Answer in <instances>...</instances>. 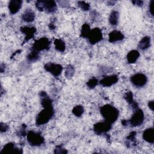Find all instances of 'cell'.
Wrapping results in <instances>:
<instances>
[{"label":"cell","mask_w":154,"mask_h":154,"mask_svg":"<svg viewBox=\"0 0 154 154\" xmlns=\"http://www.w3.org/2000/svg\"><path fill=\"white\" fill-rule=\"evenodd\" d=\"M22 20L26 22L30 23L34 20L35 13L30 8H27L25 10L22 15Z\"/></svg>","instance_id":"cell-17"},{"label":"cell","mask_w":154,"mask_h":154,"mask_svg":"<svg viewBox=\"0 0 154 154\" xmlns=\"http://www.w3.org/2000/svg\"><path fill=\"white\" fill-rule=\"evenodd\" d=\"M90 31H91V29H90V25L87 23H84L81 28V36L83 38H87Z\"/></svg>","instance_id":"cell-24"},{"label":"cell","mask_w":154,"mask_h":154,"mask_svg":"<svg viewBox=\"0 0 154 154\" xmlns=\"http://www.w3.org/2000/svg\"><path fill=\"white\" fill-rule=\"evenodd\" d=\"M148 106L149 108L153 111V100H150L148 103Z\"/></svg>","instance_id":"cell-35"},{"label":"cell","mask_w":154,"mask_h":154,"mask_svg":"<svg viewBox=\"0 0 154 154\" xmlns=\"http://www.w3.org/2000/svg\"><path fill=\"white\" fill-rule=\"evenodd\" d=\"M124 38V35L120 31L114 30L109 32L108 35V40L110 43H114L121 41Z\"/></svg>","instance_id":"cell-15"},{"label":"cell","mask_w":154,"mask_h":154,"mask_svg":"<svg viewBox=\"0 0 154 154\" xmlns=\"http://www.w3.org/2000/svg\"><path fill=\"white\" fill-rule=\"evenodd\" d=\"M143 138L149 143H154V130L153 128H149L144 131L143 133Z\"/></svg>","instance_id":"cell-16"},{"label":"cell","mask_w":154,"mask_h":154,"mask_svg":"<svg viewBox=\"0 0 154 154\" xmlns=\"http://www.w3.org/2000/svg\"><path fill=\"white\" fill-rule=\"evenodd\" d=\"M125 99L129 103V104L131 105V106L132 107V108L133 109L134 111L137 109V108H138V103L134 100V99H133V94L131 91L125 93Z\"/></svg>","instance_id":"cell-20"},{"label":"cell","mask_w":154,"mask_h":154,"mask_svg":"<svg viewBox=\"0 0 154 154\" xmlns=\"http://www.w3.org/2000/svg\"><path fill=\"white\" fill-rule=\"evenodd\" d=\"M54 153H67V151L65 149H64L61 146L59 145L55 147L54 150Z\"/></svg>","instance_id":"cell-30"},{"label":"cell","mask_w":154,"mask_h":154,"mask_svg":"<svg viewBox=\"0 0 154 154\" xmlns=\"http://www.w3.org/2000/svg\"><path fill=\"white\" fill-rule=\"evenodd\" d=\"M132 2L134 4V5H136L138 7H141L143 5V1H132Z\"/></svg>","instance_id":"cell-34"},{"label":"cell","mask_w":154,"mask_h":154,"mask_svg":"<svg viewBox=\"0 0 154 154\" xmlns=\"http://www.w3.org/2000/svg\"><path fill=\"white\" fill-rule=\"evenodd\" d=\"M74 72H75V70L73 67L72 65H68L66 68L65 76L68 79L71 78L73 76Z\"/></svg>","instance_id":"cell-26"},{"label":"cell","mask_w":154,"mask_h":154,"mask_svg":"<svg viewBox=\"0 0 154 154\" xmlns=\"http://www.w3.org/2000/svg\"><path fill=\"white\" fill-rule=\"evenodd\" d=\"M78 4L81 9L84 11H87L90 8V5L84 1H78Z\"/></svg>","instance_id":"cell-29"},{"label":"cell","mask_w":154,"mask_h":154,"mask_svg":"<svg viewBox=\"0 0 154 154\" xmlns=\"http://www.w3.org/2000/svg\"><path fill=\"white\" fill-rule=\"evenodd\" d=\"M51 46L50 40L46 37H42L36 40L33 43L31 50L40 52L43 50H48Z\"/></svg>","instance_id":"cell-6"},{"label":"cell","mask_w":154,"mask_h":154,"mask_svg":"<svg viewBox=\"0 0 154 154\" xmlns=\"http://www.w3.org/2000/svg\"><path fill=\"white\" fill-rule=\"evenodd\" d=\"M151 45V39L149 36H145L141 38L139 42L138 47L141 50H146L148 49Z\"/></svg>","instance_id":"cell-18"},{"label":"cell","mask_w":154,"mask_h":154,"mask_svg":"<svg viewBox=\"0 0 154 154\" xmlns=\"http://www.w3.org/2000/svg\"><path fill=\"white\" fill-rule=\"evenodd\" d=\"M100 112L105 120L112 124L119 117V110L112 105L106 104L100 108Z\"/></svg>","instance_id":"cell-1"},{"label":"cell","mask_w":154,"mask_h":154,"mask_svg":"<svg viewBox=\"0 0 154 154\" xmlns=\"http://www.w3.org/2000/svg\"><path fill=\"white\" fill-rule=\"evenodd\" d=\"M54 114L53 106L45 107L37 115L35 119V124L37 126L43 125L48 123L53 117Z\"/></svg>","instance_id":"cell-2"},{"label":"cell","mask_w":154,"mask_h":154,"mask_svg":"<svg viewBox=\"0 0 154 154\" xmlns=\"http://www.w3.org/2000/svg\"><path fill=\"white\" fill-rule=\"evenodd\" d=\"M54 46L55 49L60 52H64L66 49V45L63 40L60 38H56L54 40Z\"/></svg>","instance_id":"cell-22"},{"label":"cell","mask_w":154,"mask_h":154,"mask_svg":"<svg viewBox=\"0 0 154 154\" xmlns=\"http://www.w3.org/2000/svg\"><path fill=\"white\" fill-rule=\"evenodd\" d=\"M111 129V123L106 122H99L94 125L93 130L97 135H101L106 133Z\"/></svg>","instance_id":"cell-7"},{"label":"cell","mask_w":154,"mask_h":154,"mask_svg":"<svg viewBox=\"0 0 154 154\" xmlns=\"http://www.w3.org/2000/svg\"><path fill=\"white\" fill-rule=\"evenodd\" d=\"M1 153H22V149L15 147L14 143L10 142L7 143L1 151Z\"/></svg>","instance_id":"cell-13"},{"label":"cell","mask_w":154,"mask_h":154,"mask_svg":"<svg viewBox=\"0 0 154 154\" xmlns=\"http://www.w3.org/2000/svg\"><path fill=\"white\" fill-rule=\"evenodd\" d=\"M40 58L39 52L31 50V52L27 56V60L30 62H35Z\"/></svg>","instance_id":"cell-23"},{"label":"cell","mask_w":154,"mask_h":154,"mask_svg":"<svg viewBox=\"0 0 154 154\" xmlns=\"http://www.w3.org/2000/svg\"><path fill=\"white\" fill-rule=\"evenodd\" d=\"M8 129V126L4 123H1L0 124V130L1 132H6Z\"/></svg>","instance_id":"cell-32"},{"label":"cell","mask_w":154,"mask_h":154,"mask_svg":"<svg viewBox=\"0 0 154 154\" xmlns=\"http://www.w3.org/2000/svg\"><path fill=\"white\" fill-rule=\"evenodd\" d=\"M35 7L39 11L54 13L57 10V4L54 1H37Z\"/></svg>","instance_id":"cell-3"},{"label":"cell","mask_w":154,"mask_h":154,"mask_svg":"<svg viewBox=\"0 0 154 154\" xmlns=\"http://www.w3.org/2000/svg\"><path fill=\"white\" fill-rule=\"evenodd\" d=\"M27 141L28 143L32 146H38L44 143L45 140L42 135L38 132L29 131L27 134Z\"/></svg>","instance_id":"cell-4"},{"label":"cell","mask_w":154,"mask_h":154,"mask_svg":"<svg viewBox=\"0 0 154 154\" xmlns=\"http://www.w3.org/2000/svg\"><path fill=\"white\" fill-rule=\"evenodd\" d=\"M25 129H26V126L25 125H23L20 128L19 130V135H22V136H25L26 135V131H25Z\"/></svg>","instance_id":"cell-31"},{"label":"cell","mask_w":154,"mask_h":154,"mask_svg":"<svg viewBox=\"0 0 154 154\" xmlns=\"http://www.w3.org/2000/svg\"><path fill=\"white\" fill-rule=\"evenodd\" d=\"M153 1H151L149 3V10L150 13L152 16H153Z\"/></svg>","instance_id":"cell-33"},{"label":"cell","mask_w":154,"mask_h":154,"mask_svg":"<svg viewBox=\"0 0 154 154\" xmlns=\"http://www.w3.org/2000/svg\"><path fill=\"white\" fill-rule=\"evenodd\" d=\"M20 31L25 34V40L23 41V43L28 42L30 39L34 37V34L36 32V28L33 26H22L20 28Z\"/></svg>","instance_id":"cell-11"},{"label":"cell","mask_w":154,"mask_h":154,"mask_svg":"<svg viewBox=\"0 0 154 154\" xmlns=\"http://www.w3.org/2000/svg\"><path fill=\"white\" fill-rule=\"evenodd\" d=\"M87 38H88L89 43L91 45L97 43L103 38L102 31L99 28H94L91 29Z\"/></svg>","instance_id":"cell-8"},{"label":"cell","mask_w":154,"mask_h":154,"mask_svg":"<svg viewBox=\"0 0 154 154\" xmlns=\"http://www.w3.org/2000/svg\"><path fill=\"white\" fill-rule=\"evenodd\" d=\"M137 132L135 131H132L129 133L128 136L126 137L127 141L126 142V144H129L130 143L135 144V136H136Z\"/></svg>","instance_id":"cell-27"},{"label":"cell","mask_w":154,"mask_h":154,"mask_svg":"<svg viewBox=\"0 0 154 154\" xmlns=\"http://www.w3.org/2000/svg\"><path fill=\"white\" fill-rule=\"evenodd\" d=\"M98 84V79L96 78H92L87 82V85L90 88H94Z\"/></svg>","instance_id":"cell-28"},{"label":"cell","mask_w":154,"mask_h":154,"mask_svg":"<svg viewBox=\"0 0 154 154\" xmlns=\"http://www.w3.org/2000/svg\"><path fill=\"white\" fill-rule=\"evenodd\" d=\"M134 112L131 119L128 120L129 124L132 126H138L142 125L144 119V114L143 110L140 108H137L134 111Z\"/></svg>","instance_id":"cell-5"},{"label":"cell","mask_w":154,"mask_h":154,"mask_svg":"<svg viewBox=\"0 0 154 154\" xmlns=\"http://www.w3.org/2000/svg\"><path fill=\"white\" fill-rule=\"evenodd\" d=\"M118 76L116 75H112L105 76L99 81V83L103 87H108L115 84L118 81Z\"/></svg>","instance_id":"cell-12"},{"label":"cell","mask_w":154,"mask_h":154,"mask_svg":"<svg viewBox=\"0 0 154 154\" xmlns=\"http://www.w3.org/2000/svg\"><path fill=\"white\" fill-rule=\"evenodd\" d=\"M84 109L83 106L81 105H76L72 109L73 114L76 117L81 116L84 113Z\"/></svg>","instance_id":"cell-25"},{"label":"cell","mask_w":154,"mask_h":154,"mask_svg":"<svg viewBox=\"0 0 154 154\" xmlns=\"http://www.w3.org/2000/svg\"><path fill=\"white\" fill-rule=\"evenodd\" d=\"M119 14L117 11H112L109 16V22L111 25H117L119 21Z\"/></svg>","instance_id":"cell-21"},{"label":"cell","mask_w":154,"mask_h":154,"mask_svg":"<svg viewBox=\"0 0 154 154\" xmlns=\"http://www.w3.org/2000/svg\"><path fill=\"white\" fill-rule=\"evenodd\" d=\"M130 81L134 85L140 87L146 85L147 82V78L144 74L138 73L132 75L130 78Z\"/></svg>","instance_id":"cell-9"},{"label":"cell","mask_w":154,"mask_h":154,"mask_svg":"<svg viewBox=\"0 0 154 154\" xmlns=\"http://www.w3.org/2000/svg\"><path fill=\"white\" fill-rule=\"evenodd\" d=\"M140 57V53L137 50H132L129 52L127 54L126 58L128 63L132 64L137 61L138 58Z\"/></svg>","instance_id":"cell-19"},{"label":"cell","mask_w":154,"mask_h":154,"mask_svg":"<svg viewBox=\"0 0 154 154\" xmlns=\"http://www.w3.org/2000/svg\"><path fill=\"white\" fill-rule=\"evenodd\" d=\"M22 4V1L20 0H11L8 4V9L10 13L12 14L17 13L20 9Z\"/></svg>","instance_id":"cell-14"},{"label":"cell","mask_w":154,"mask_h":154,"mask_svg":"<svg viewBox=\"0 0 154 154\" xmlns=\"http://www.w3.org/2000/svg\"><path fill=\"white\" fill-rule=\"evenodd\" d=\"M44 69L54 76H58L63 70V67L61 65L54 63H48L45 64Z\"/></svg>","instance_id":"cell-10"}]
</instances>
